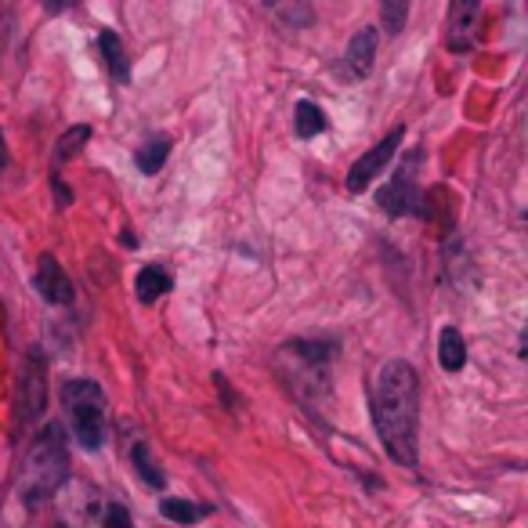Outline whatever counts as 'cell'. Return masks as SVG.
I'll return each mask as SVG.
<instances>
[{
    "instance_id": "obj_12",
    "label": "cell",
    "mask_w": 528,
    "mask_h": 528,
    "mask_svg": "<svg viewBox=\"0 0 528 528\" xmlns=\"http://www.w3.org/2000/svg\"><path fill=\"white\" fill-rule=\"evenodd\" d=\"M438 362L449 373L463 369V362H467V344H463V333L456 326H445L442 337H438Z\"/></svg>"
},
{
    "instance_id": "obj_10",
    "label": "cell",
    "mask_w": 528,
    "mask_h": 528,
    "mask_svg": "<svg viewBox=\"0 0 528 528\" xmlns=\"http://www.w3.org/2000/svg\"><path fill=\"white\" fill-rule=\"evenodd\" d=\"M98 48H102L109 76H113L116 84H127V80H131V69H127V51H123V40L116 37L113 29H102V33H98Z\"/></svg>"
},
{
    "instance_id": "obj_6",
    "label": "cell",
    "mask_w": 528,
    "mask_h": 528,
    "mask_svg": "<svg viewBox=\"0 0 528 528\" xmlns=\"http://www.w3.org/2000/svg\"><path fill=\"white\" fill-rule=\"evenodd\" d=\"M377 44H380L377 26H362L359 33L348 40V51H344V73H348L351 80H366V76L373 73Z\"/></svg>"
},
{
    "instance_id": "obj_5",
    "label": "cell",
    "mask_w": 528,
    "mask_h": 528,
    "mask_svg": "<svg viewBox=\"0 0 528 528\" xmlns=\"http://www.w3.org/2000/svg\"><path fill=\"white\" fill-rule=\"evenodd\" d=\"M48 406V366L40 359L37 351L26 359V369H22V380H19V420L29 424L37 420Z\"/></svg>"
},
{
    "instance_id": "obj_8",
    "label": "cell",
    "mask_w": 528,
    "mask_h": 528,
    "mask_svg": "<svg viewBox=\"0 0 528 528\" xmlns=\"http://www.w3.org/2000/svg\"><path fill=\"white\" fill-rule=\"evenodd\" d=\"M478 8L481 0H453V15H449V51L463 55V51H471L474 44V26H478Z\"/></svg>"
},
{
    "instance_id": "obj_15",
    "label": "cell",
    "mask_w": 528,
    "mask_h": 528,
    "mask_svg": "<svg viewBox=\"0 0 528 528\" xmlns=\"http://www.w3.org/2000/svg\"><path fill=\"white\" fill-rule=\"evenodd\" d=\"M160 510H163V518L178 521V525H192V521H203L210 514L207 503H192V500H163Z\"/></svg>"
},
{
    "instance_id": "obj_2",
    "label": "cell",
    "mask_w": 528,
    "mask_h": 528,
    "mask_svg": "<svg viewBox=\"0 0 528 528\" xmlns=\"http://www.w3.org/2000/svg\"><path fill=\"white\" fill-rule=\"evenodd\" d=\"M69 471V456H66V438H62V427L51 424L48 431L40 434L33 449H29L26 463H22V478H19V492L26 507H40L48 503Z\"/></svg>"
},
{
    "instance_id": "obj_13",
    "label": "cell",
    "mask_w": 528,
    "mask_h": 528,
    "mask_svg": "<svg viewBox=\"0 0 528 528\" xmlns=\"http://www.w3.org/2000/svg\"><path fill=\"white\" fill-rule=\"evenodd\" d=\"M167 156H170V138L167 134H156V138H149V142L138 149L134 163H138L142 174H160L163 163H167Z\"/></svg>"
},
{
    "instance_id": "obj_18",
    "label": "cell",
    "mask_w": 528,
    "mask_h": 528,
    "mask_svg": "<svg viewBox=\"0 0 528 528\" xmlns=\"http://www.w3.org/2000/svg\"><path fill=\"white\" fill-rule=\"evenodd\" d=\"M134 467H138L142 481H145V485H152V489H163V485H167L163 471L149 460V449H145V445H134Z\"/></svg>"
},
{
    "instance_id": "obj_19",
    "label": "cell",
    "mask_w": 528,
    "mask_h": 528,
    "mask_svg": "<svg viewBox=\"0 0 528 528\" xmlns=\"http://www.w3.org/2000/svg\"><path fill=\"white\" fill-rule=\"evenodd\" d=\"M102 528H134V521H131V514H127V507H109V514H105V525Z\"/></svg>"
},
{
    "instance_id": "obj_14",
    "label": "cell",
    "mask_w": 528,
    "mask_h": 528,
    "mask_svg": "<svg viewBox=\"0 0 528 528\" xmlns=\"http://www.w3.org/2000/svg\"><path fill=\"white\" fill-rule=\"evenodd\" d=\"M293 131H297V138H315V134L326 131V113H322L315 102H297V109H293Z\"/></svg>"
},
{
    "instance_id": "obj_7",
    "label": "cell",
    "mask_w": 528,
    "mask_h": 528,
    "mask_svg": "<svg viewBox=\"0 0 528 528\" xmlns=\"http://www.w3.org/2000/svg\"><path fill=\"white\" fill-rule=\"evenodd\" d=\"M33 283H37V293L44 297V301H51V304L73 301V283H69V275L62 272V264H58L51 254H44L37 261V275H33Z\"/></svg>"
},
{
    "instance_id": "obj_9",
    "label": "cell",
    "mask_w": 528,
    "mask_h": 528,
    "mask_svg": "<svg viewBox=\"0 0 528 528\" xmlns=\"http://www.w3.org/2000/svg\"><path fill=\"white\" fill-rule=\"evenodd\" d=\"M409 178H413V160H406V167L398 170L395 178L377 192V203L384 214H391V217L409 214V207H413V192H416V185H409Z\"/></svg>"
},
{
    "instance_id": "obj_20",
    "label": "cell",
    "mask_w": 528,
    "mask_h": 528,
    "mask_svg": "<svg viewBox=\"0 0 528 528\" xmlns=\"http://www.w3.org/2000/svg\"><path fill=\"white\" fill-rule=\"evenodd\" d=\"M80 0H40V8L48 11V15H62V11H73Z\"/></svg>"
},
{
    "instance_id": "obj_21",
    "label": "cell",
    "mask_w": 528,
    "mask_h": 528,
    "mask_svg": "<svg viewBox=\"0 0 528 528\" xmlns=\"http://www.w3.org/2000/svg\"><path fill=\"white\" fill-rule=\"evenodd\" d=\"M0 160H4V138H0Z\"/></svg>"
},
{
    "instance_id": "obj_16",
    "label": "cell",
    "mask_w": 528,
    "mask_h": 528,
    "mask_svg": "<svg viewBox=\"0 0 528 528\" xmlns=\"http://www.w3.org/2000/svg\"><path fill=\"white\" fill-rule=\"evenodd\" d=\"M377 4H380V19H384V33L398 37V33L406 29L409 4H413V0H377Z\"/></svg>"
},
{
    "instance_id": "obj_4",
    "label": "cell",
    "mask_w": 528,
    "mask_h": 528,
    "mask_svg": "<svg viewBox=\"0 0 528 528\" xmlns=\"http://www.w3.org/2000/svg\"><path fill=\"white\" fill-rule=\"evenodd\" d=\"M402 138H406V127H395V131L387 134V138H380V142L373 145L366 156H359V160H355V167L348 170V189L351 192H366L380 170L395 160V152H398V145H402Z\"/></svg>"
},
{
    "instance_id": "obj_1",
    "label": "cell",
    "mask_w": 528,
    "mask_h": 528,
    "mask_svg": "<svg viewBox=\"0 0 528 528\" xmlns=\"http://www.w3.org/2000/svg\"><path fill=\"white\" fill-rule=\"evenodd\" d=\"M373 427L387 456L402 467H416V413H420V387L416 369L406 359H391L377 369L369 387Z\"/></svg>"
},
{
    "instance_id": "obj_11",
    "label": "cell",
    "mask_w": 528,
    "mask_h": 528,
    "mask_svg": "<svg viewBox=\"0 0 528 528\" xmlns=\"http://www.w3.org/2000/svg\"><path fill=\"white\" fill-rule=\"evenodd\" d=\"M170 275L163 272L160 264H145L142 272H138V279H134V293H138V301L152 304V301H160L163 293H170Z\"/></svg>"
},
{
    "instance_id": "obj_3",
    "label": "cell",
    "mask_w": 528,
    "mask_h": 528,
    "mask_svg": "<svg viewBox=\"0 0 528 528\" xmlns=\"http://www.w3.org/2000/svg\"><path fill=\"white\" fill-rule=\"evenodd\" d=\"M66 413L76 442L84 449H102L105 442V395L91 380H73L66 384Z\"/></svg>"
},
{
    "instance_id": "obj_17",
    "label": "cell",
    "mask_w": 528,
    "mask_h": 528,
    "mask_svg": "<svg viewBox=\"0 0 528 528\" xmlns=\"http://www.w3.org/2000/svg\"><path fill=\"white\" fill-rule=\"evenodd\" d=\"M87 138H91V127H87V123H76V127H69V131L62 134V138H58V145H55V167L84 149Z\"/></svg>"
},
{
    "instance_id": "obj_22",
    "label": "cell",
    "mask_w": 528,
    "mask_h": 528,
    "mask_svg": "<svg viewBox=\"0 0 528 528\" xmlns=\"http://www.w3.org/2000/svg\"><path fill=\"white\" fill-rule=\"evenodd\" d=\"M268 4H275V0H268Z\"/></svg>"
}]
</instances>
